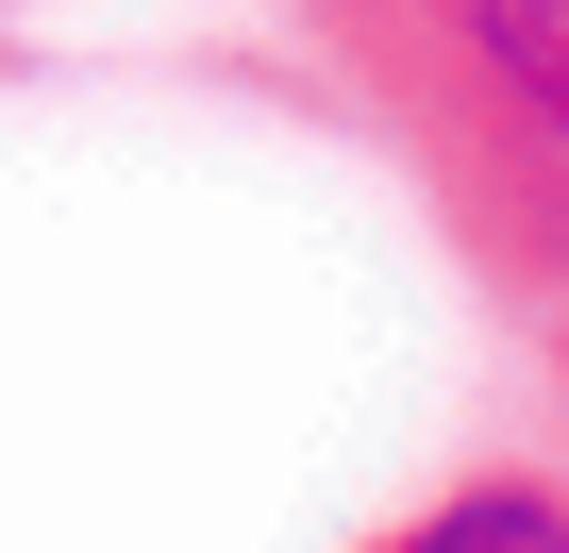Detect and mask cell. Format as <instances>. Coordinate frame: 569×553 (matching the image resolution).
<instances>
[{
  "label": "cell",
  "mask_w": 569,
  "mask_h": 553,
  "mask_svg": "<svg viewBox=\"0 0 569 553\" xmlns=\"http://www.w3.org/2000/svg\"><path fill=\"white\" fill-rule=\"evenodd\" d=\"M336 101L402 151L469 286L552 336L569 319V0H284Z\"/></svg>",
  "instance_id": "obj_1"
},
{
  "label": "cell",
  "mask_w": 569,
  "mask_h": 553,
  "mask_svg": "<svg viewBox=\"0 0 569 553\" xmlns=\"http://www.w3.org/2000/svg\"><path fill=\"white\" fill-rule=\"evenodd\" d=\"M402 553H569V453H519V470H452V486H419L402 520H386Z\"/></svg>",
  "instance_id": "obj_2"
},
{
  "label": "cell",
  "mask_w": 569,
  "mask_h": 553,
  "mask_svg": "<svg viewBox=\"0 0 569 553\" xmlns=\"http://www.w3.org/2000/svg\"><path fill=\"white\" fill-rule=\"evenodd\" d=\"M536 353H552V369H569V319H552V336H536ZM552 453H569V436H552Z\"/></svg>",
  "instance_id": "obj_3"
}]
</instances>
